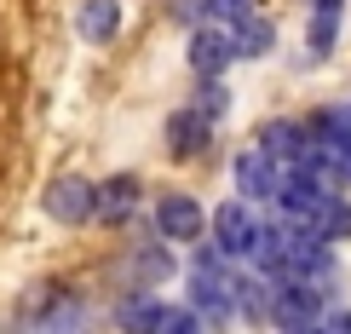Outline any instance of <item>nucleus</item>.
Here are the masks:
<instances>
[{"mask_svg": "<svg viewBox=\"0 0 351 334\" xmlns=\"http://www.w3.org/2000/svg\"><path fill=\"white\" fill-rule=\"evenodd\" d=\"M190 311L208 323H230V277H202L190 271Z\"/></svg>", "mask_w": 351, "mask_h": 334, "instance_id": "obj_10", "label": "nucleus"}, {"mask_svg": "<svg viewBox=\"0 0 351 334\" xmlns=\"http://www.w3.org/2000/svg\"><path fill=\"white\" fill-rule=\"evenodd\" d=\"M317 311H323V294H317V283L276 277V288H271V317H276L282 329H305V323H317Z\"/></svg>", "mask_w": 351, "mask_h": 334, "instance_id": "obj_2", "label": "nucleus"}, {"mask_svg": "<svg viewBox=\"0 0 351 334\" xmlns=\"http://www.w3.org/2000/svg\"><path fill=\"white\" fill-rule=\"evenodd\" d=\"M138 196H144L138 173H115V179L93 184V219H104V225H127V219L138 213Z\"/></svg>", "mask_w": 351, "mask_h": 334, "instance_id": "obj_5", "label": "nucleus"}, {"mask_svg": "<svg viewBox=\"0 0 351 334\" xmlns=\"http://www.w3.org/2000/svg\"><path fill=\"white\" fill-rule=\"evenodd\" d=\"M346 237H351V202L323 196V208H317V242H346Z\"/></svg>", "mask_w": 351, "mask_h": 334, "instance_id": "obj_13", "label": "nucleus"}, {"mask_svg": "<svg viewBox=\"0 0 351 334\" xmlns=\"http://www.w3.org/2000/svg\"><path fill=\"white\" fill-rule=\"evenodd\" d=\"M40 208H47L58 225H86V219H93V184H86L81 173H64V179L47 184Z\"/></svg>", "mask_w": 351, "mask_h": 334, "instance_id": "obj_4", "label": "nucleus"}, {"mask_svg": "<svg viewBox=\"0 0 351 334\" xmlns=\"http://www.w3.org/2000/svg\"><path fill=\"white\" fill-rule=\"evenodd\" d=\"M317 329H323V334H351V311H346V306H334V311H328Z\"/></svg>", "mask_w": 351, "mask_h": 334, "instance_id": "obj_19", "label": "nucleus"}, {"mask_svg": "<svg viewBox=\"0 0 351 334\" xmlns=\"http://www.w3.org/2000/svg\"><path fill=\"white\" fill-rule=\"evenodd\" d=\"M208 139H213V121H208V115H196V110H179L167 121V150L173 156H202V150H208Z\"/></svg>", "mask_w": 351, "mask_h": 334, "instance_id": "obj_11", "label": "nucleus"}, {"mask_svg": "<svg viewBox=\"0 0 351 334\" xmlns=\"http://www.w3.org/2000/svg\"><path fill=\"white\" fill-rule=\"evenodd\" d=\"M259 213H254V202H225V208L213 213V248L225 254V259H247V248L259 242Z\"/></svg>", "mask_w": 351, "mask_h": 334, "instance_id": "obj_1", "label": "nucleus"}, {"mask_svg": "<svg viewBox=\"0 0 351 334\" xmlns=\"http://www.w3.org/2000/svg\"><path fill=\"white\" fill-rule=\"evenodd\" d=\"M121 29V0H81L75 6V35L86 47H110Z\"/></svg>", "mask_w": 351, "mask_h": 334, "instance_id": "obj_9", "label": "nucleus"}, {"mask_svg": "<svg viewBox=\"0 0 351 334\" xmlns=\"http://www.w3.org/2000/svg\"><path fill=\"white\" fill-rule=\"evenodd\" d=\"M334 40H340V12H311V52L323 58Z\"/></svg>", "mask_w": 351, "mask_h": 334, "instance_id": "obj_16", "label": "nucleus"}, {"mask_svg": "<svg viewBox=\"0 0 351 334\" xmlns=\"http://www.w3.org/2000/svg\"><path fill=\"white\" fill-rule=\"evenodd\" d=\"M208 18H219V23H247L254 18V0H208Z\"/></svg>", "mask_w": 351, "mask_h": 334, "instance_id": "obj_17", "label": "nucleus"}, {"mask_svg": "<svg viewBox=\"0 0 351 334\" xmlns=\"http://www.w3.org/2000/svg\"><path fill=\"white\" fill-rule=\"evenodd\" d=\"M230 179H237V196H242V202H254V196H276V179H282V167H276L271 156L254 144V150H242V156H237Z\"/></svg>", "mask_w": 351, "mask_h": 334, "instance_id": "obj_7", "label": "nucleus"}, {"mask_svg": "<svg viewBox=\"0 0 351 334\" xmlns=\"http://www.w3.org/2000/svg\"><path fill=\"white\" fill-rule=\"evenodd\" d=\"M282 334H323V329H317V323H305V329H282Z\"/></svg>", "mask_w": 351, "mask_h": 334, "instance_id": "obj_20", "label": "nucleus"}, {"mask_svg": "<svg viewBox=\"0 0 351 334\" xmlns=\"http://www.w3.org/2000/svg\"><path fill=\"white\" fill-rule=\"evenodd\" d=\"M75 329H81V306H75V300H64V306L40 311V323L29 329V334H75Z\"/></svg>", "mask_w": 351, "mask_h": 334, "instance_id": "obj_15", "label": "nucleus"}, {"mask_svg": "<svg viewBox=\"0 0 351 334\" xmlns=\"http://www.w3.org/2000/svg\"><path fill=\"white\" fill-rule=\"evenodd\" d=\"M184 58H190V69H196L202 81H219L225 64H230V35H225V29H196L190 47H184Z\"/></svg>", "mask_w": 351, "mask_h": 334, "instance_id": "obj_8", "label": "nucleus"}, {"mask_svg": "<svg viewBox=\"0 0 351 334\" xmlns=\"http://www.w3.org/2000/svg\"><path fill=\"white\" fill-rule=\"evenodd\" d=\"M133 271H138V283H150V288H156V283H167V277H173V254L162 248V242H150V248H138V254H133Z\"/></svg>", "mask_w": 351, "mask_h": 334, "instance_id": "obj_14", "label": "nucleus"}, {"mask_svg": "<svg viewBox=\"0 0 351 334\" xmlns=\"http://www.w3.org/2000/svg\"><path fill=\"white\" fill-rule=\"evenodd\" d=\"M167 311L173 306L156 294V288H138V294H127L121 306H115V329H121V334H162Z\"/></svg>", "mask_w": 351, "mask_h": 334, "instance_id": "obj_6", "label": "nucleus"}, {"mask_svg": "<svg viewBox=\"0 0 351 334\" xmlns=\"http://www.w3.org/2000/svg\"><path fill=\"white\" fill-rule=\"evenodd\" d=\"M202 225H208V213H202L196 196L167 191L156 202V230H162V242H202Z\"/></svg>", "mask_w": 351, "mask_h": 334, "instance_id": "obj_3", "label": "nucleus"}, {"mask_svg": "<svg viewBox=\"0 0 351 334\" xmlns=\"http://www.w3.org/2000/svg\"><path fill=\"white\" fill-rule=\"evenodd\" d=\"M271 47H276V29L265 18H247L230 29V58H265Z\"/></svg>", "mask_w": 351, "mask_h": 334, "instance_id": "obj_12", "label": "nucleus"}, {"mask_svg": "<svg viewBox=\"0 0 351 334\" xmlns=\"http://www.w3.org/2000/svg\"><path fill=\"white\" fill-rule=\"evenodd\" d=\"M162 334H202V317H196V311H167Z\"/></svg>", "mask_w": 351, "mask_h": 334, "instance_id": "obj_18", "label": "nucleus"}]
</instances>
